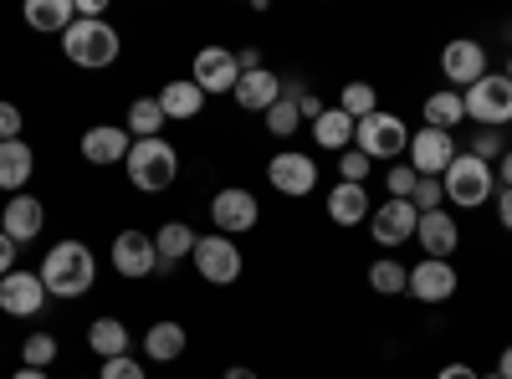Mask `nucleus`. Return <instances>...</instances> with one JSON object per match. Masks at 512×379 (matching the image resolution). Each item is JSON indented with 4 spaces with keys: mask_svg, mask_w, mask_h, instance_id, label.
<instances>
[{
    "mask_svg": "<svg viewBox=\"0 0 512 379\" xmlns=\"http://www.w3.org/2000/svg\"><path fill=\"white\" fill-rule=\"evenodd\" d=\"M41 287H47V298H82V292H93L98 287V257H93V246H82V241H57L47 257H41Z\"/></svg>",
    "mask_w": 512,
    "mask_h": 379,
    "instance_id": "1",
    "label": "nucleus"
},
{
    "mask_svg": "<svg viewBox=\"0 0 512 379\" xmlns=\"http://www.w3.org/2000/svg\"><path fill=\"white\" fill-rule=\"evenodd\" d=\"M62 52H67V62H72V67L103 72V67H113V62H118L123 36H118L108 21H72V26L62 31Z\"/></svg>",
    "mask_w": 512,
    "mask_h": 379,
    "instance_id": "2",
    "label": "nucleus"
},
{
    "mask_svg": "<svg viewBox=\"0 0 512 379\" xmlns=\"http://www.w3.org/2000/svg\"><path fill=\"white\" fill-rule=\"evenodd\" d=\"M123 170H128V180H134V190L159 195V190L175 185V175H180V154H175V144H169L164 134H159V139H139L134 149H128Z\"/></svg>",
    "mask_w": 512,
    "mask_h": 379,
    "instance_id": "3",
    "label": "nucleus"
},
{
    "mask_svg": "<svg viewBox=\"0 0 512 379\" xmlns=\"http://www.w3.org/2000/svg\"><path fill=\"white\" fill-rule=\"evenodd\" d=\"M441 190H446V200H451V205L477 210V205H487V200H492L497 175H492V164H487V159H477V154H456V159H451V170L441 175Z\"/></svg>",
    "mask_w": 512,
    "mask_h": 379,
    "instance_id": "4",
    "label": "nucleus"
},
{
    "mask_svg": "<svg viewBox=\"0 0 512 379\" xmlns=\"http://www.w3.org/2000/svg\"><path fill=\"white\" fill-rule=\"evenodd\" d=\"M461 98H466V118H472L477 129H507L512 123V82H507V72H487Z\"/></svg>",
    "mask_w": 512,
    "mask_h": 379,
    "instance_id": "5",
    "label": "nucleus"
},
{
    "mask_svg": "<svg viewBox=\"0 0 512 379\" xmlns=\"http://www.w3.org/2000/svg\"><path fill=\"white\" fill-rule=\"evenodd\" d=\"M354 149L369 154V159H400L410 149V129H405V118L400 113H384L374 108L369 118L354 123Z\"/></svg>",
    "mask_w": 512,
    "mask_h": 379,
    "instance_id": "6",
    "label": "nucleus"
},
{
    "mask_svg": "<svg viewBox=\"0 0 512 379\" xmlns=\"http://www.w3.org/2000/svg\"><path fill=\"white\" fill-rule=\"evenodd\" d=\"M195 272H200V282H210V287H231L236 277H241V246L231 241V236H221V231H210V236H200L195 241Z\"/></svg>",
    "mask_w": 512,
    "mask_h": 379,
    "instance_id": "7",
    "label": "nucleus"
},
{
    "mask_svg": "<svg viewBox=\"0 0 512 379\" xmlns=\"http://www.w3.org/2000/svg\"><path fill=\"white\" fill-rule=\"evenodd\" d=\"M210 221H216V231L221 236H241V231H256V221H262V205H256V195L251 190H241V185H226V190H216L210 195Z\"/></svg>",
    "mask_w": 512,
    "mask_h": 379,
    "instance_id": "8",
    "label": "nucleus"
},
{
    "mask_svg": "<svg viewBox=\"0 0 512 379\" xmlns=\"http://www.w3.org/2000/svg\"><path fill=\"white\" fill-rule=\"evenodd\" d=\"M267 180H272V190H277V195L303 200V195H313V185H318V164H313V154L282 149V154H272V159H267Z\"/></svg>",
    "mask_w": 512,
    "mask_h": 379,
    "instance_id": "9",
    "label": "nucleus"
},
{
    "mask_svg": "<svg viewBox=\"0 0 512 379\" xmlns=\"http://www.w3.org/2000/svg\"><path fill=\"white\" fill-rule=\"evenodd\" d=\"M190 82L210 98V93H236V82H241V67H236V52L226 47H200L195 62H190Z\"/></svg>",
    "mask_w": 512,
    "mask_h": 379,
    "instance_id": "10",
    "label": "nucleus"
},
{
    "mask_svg": "<svg viewBox=\"0 0 512 379\" xmlns=\"http://www.w3.org/2000/svg\"><path fill=\"white\" fill-rule=\"evenodd\" d=\"M405 154H410V170L420 180H441L451 170V159H456V139L441 134V129H420V134H410Z\"/></svg>",
    "mask_w": 512,
    "mask_h": 379,
    "instance_id": "11",
    "label": "nucleus"
},
{
    "mask_svg": "<svg viewBox=\"0 0 512 379\" xmlns=\"http://www.w3.org/2000/svg\"><path fill=\"white\" fill-rule=\"evenodd\" d=\"M456 287H461L456 267L451 262H436V257H420L410 267V282H405V292H410L415 303H451Z\"/></svg>",
    "mask_w": 512,
    "mask_h": 379,
    "instance_id": "12",
    "label": "nucleus"
},
{
    "mask_svg": "<svg viewBox=\"0 0 512 379\" xmlns=\"http://www.w3.org/2000/svg\"><path fill=\"white\" fill-rule=\"evenodd\" d=\"M441 72H446V82H456V93H466L472 82H482V77H487V47H482V41H472V36L446 41V52H441Z\"/></svg>",
    "mask_w": 512,
    "mask_h": 379,
    "instance_id": "13",
    "label": "nucleus"
},
{
    "mask_svg": "<svg viewBox=\"0 0 512 379\" xmlns=\"http://www.w3.org/2000/svg\"><path fill=\"white\" fill-rule=\"evenodd\" d=\"M108 257H113V272H118V277H128V282H144V277L159 267L154 236H144V231H118Z\"/></svg>",
    "mask_w": 512,
    "mask_h": 379,
    "instance_id": "14",
    "label": "nucleus"
},
{
    "mask_svg": "<svg viewBox=\"0 0 512 379\" xmlns=\"http://www.w3.org/2000/svg\"><path fill=\"white\" fill-rule=\"evenodd\" d=\"M415 226H420V210L410 200H384V205H374V216H369L374 246H405V241H415Z\"/></svg>",
    "mask_w": 512,
    "mask_h": 379,
    "instance_id": "15",
    "label": "nucleus"
},
{
    "mask_svg": "<svg viewBox=\"0 0 512 379\" xmlns=\"http://www.w3.org/2000/svg\"><path fill=\"white\" fill-rule=\"evenodd\" d=\"M41 308H47V287H41V272H11L0 277V313L11 318H36Z\"/></svg>",
    "mask_w": 512,
    "mask_h": 379,
    "instance_id": "16",
    "label": "nucleus"
},
{
    "mask_svg": "<svg viewBox=\"0 0 512 379\" xmlns=\"http://www.w3.org/2000/svg\"><path fill=\"white\" fill-rule=\"evenodd\" d=\"M41 226H47V205L36 195H6V210H0V231H6L16 246L21 241H36Z\"/></svg>",
    "mask_w": 512,
    "mask_h": 379,
    "instance_id": "17",
    "label": "nucleus"
},
{
    "mask_svg": "<svg viewBox=\"0 0 512 379\" xmlns=\"http://www.w3.org/2000/svg\"><path fill=\"white\" fill-rule=\"evenodd\" d=\"M77 149H82V159H88V164H123L128 149H134V139H128L123 123H93Z\"/></svg>",
    "mask_w": 512,
    "mask_h": 379,
    "instance_id": "18",
    "label": "nucleus"
},
{
    "mask_svg": "<svg viewBox=\"0 0 512 379\" xmlns=\"http://www.w3.org/2000/svg\"><path fill=\"white\" fill-rule=\"evenodd\" d=\"M415 241L425 246V257L451 262V251L461 246V231H456V221H451V210H446V205H441V210H425L420 226H415Z\"/></svg>",
    "mask_w": 512,
    "mask_h": 379,
    "instance_id": "19",
    "label": "nucleus"
},
{
    "mask_svg": "<svg viewBox=\"0 0 512 379\" xmlns=\"http://www.w3.org/2000/svg\"><path fill=\"white\" fill-rule=\"evenodd\" d=\"M31 175H36L31 144L26 139H6V144H0V190H6V195H26Z\"/></svg>",
    "mask_w": 512,
    "mask_h": 379,
    "instance_id": "20",
    "label": "nucleus"
},
{
    "mask_svg": "<svg viewBox=\"0 0 512 379\" xmlns=\"http://www.w3.org/2000/svg\"><path fill=\"white\" fill-rule=\"evenodd\" d=\"M369 216H374V200H369L364 185H344V180H338V185L328 190V221H333V226H359V221H369Z\"/></svg>",
    "mask_w": 512,
    "mask_h": 379,
    "instance_id": "21",
    "label": "nucleus"
},
{
    "mask_svg": "<svg viewBox=\"0 0 512 379\" xmlns=\"http://www.w3.org/2000/svg\"><path fill=\"white\" fill-rule=\"evenodd\" d=\"M246 113H267L277 98H282V77L272 72V67H262V72H241V82H236V93H231Z\"/></svg>",
    "mask_w": 512,
    "mask_h": 379,
    "instance_id": "22",
    "label": "nucleus"
},
{
    "mask_svg": "<svg viewBox=\"0 0 512 379\" xmlns=\"http://www.w3.org/2000/svg\"><path fill=\"white\" fill-rule=\"evenodd\" d=\"M185 344H190V333H185V323H175V318H159V323H149V333H144V354H149L154 364H175V359L185 354Z\"/></svg>",
    "mask_w": 512,
    "mask_h": 379,
    "instance_id": "23",
    "label": "nucleus"
},
{
    "mask_svg": "<svg viewBox=\"0 0 512 379\" xmlns=\"http://www.w3.org/2000/svg\"><path fill=\"white\" fill-rule=\"evenodd\" d=\"M72 21H77L72 0H26V26L41 31V36H62Z\"/></svg>",
    "mask_w": 512,
    "mask_h": 379,
    "instance_id": "24",
    "label": "nucleus"
},
{
    "mask_svg": "<svg viewBox=\"0 0 512 379\" xmlns=\"http://www.w3.org/2000/svg\"><path fill=\"white\" fill-rule=\"evenodd\" d=\"M154 98H159L164 118H195V113L205 108V93L195 88L190 77H175V82H164V88H159Z\"/></svg>",
    "mask_w": 512,
    "mask_h": 379,
    "instance_id": "25",
    "label": "nucleus"
},
{
    "mask_svg": "<svg viewBox=\"0 0 512 379\" xmlns=\"http://www.w3.org/2000/svg\"><path fill=\"white\" fill-rule=\"evenodd\" d=\"M128 344H134V333H128L118 318H93V323H88V349H93L98 359H123Z\"/></svg>",
    "mask_w": 512,
    "mask_h": 379,
    "instance_id": "26",
    "label": "nucleus"
},
{
    "mask_svg": "<svg viewBox=\"0 0 512 379\" xmlns=\"http://www.w3.org/2000/svg\"><path fill=\"white\" fill-rule=\"evenodd\" d=\"M456 123H466V98H461L456 88H441V93L425 98V129H441V134H451Z\"/></svg>",
    "mask_w": 512,
    "mask_h": 379,
    "instance_id": "27",
    "label": "nucleus"
},
{
    "mask_svg": "<svg viewBox=\"0 0 512 379\" xmlns=\"http://www.w3.org/2000/svg\"><path fill=\"white\" fill-rule=\"evenodd\" d=\"M195 231L185 226V221H164L159 231H154V251H159V262H169V267H175V262H185V257H195Z\"/></svg>",
    "mask_w": 512,
    "mask_h": 379,
    "instance_id": "28",
    "label": "nucleus"
},
{
    "mask_svg": "<svg viewBox=\"0 0 512 379\" xmlns=\"http://www.w3.org/2000/svg\"><path fill=\"white\" fill-rule=\"evenodd\" d=\"M313 139H318V149L344 154V149L354 144V118H349L344 108H323V118L313 123Z\"/></svg>",
    "mask_w": 512,
    "mask_h": 379,
    "instance_id": "29",
    "label": "nucleus"
},
{
    "mask_svg": "<svg viewBox=\"0 0 512 379\" xmlns=\"http://www.w3.org/2000/svg\"><path fill=\"white\" fill-rule=\"evenodd\" d=\"M164 108H159V98H134L128 103V118H123V129H128V139H159V129H164Z\"/></svg>",
    "mask_w": 512,
    "mask_h": 379,
    "instance_id": "30",
    "label": "nucleus"
},
{
    "mask_svg": "<svg viewBox=\"0 0 512 379\" xmlns=\"http://www.w3.org/2000/svg\"><path fill=\"white\" fill-rule=\"evenodd\" d=\"M57 354H62V344H57V333H26V344H21V364L26 369H52L57 364Z\"/></svg>",
    "mask_w": 512,
    "mask_h": 379,
    "instance_id": "31",
    "label": "nucleus"
},
{
    "mask_svg": "<svg viewBox=\"0 0 512 379\" xmlns=\"http://www.w3.org/2000/svg\"><path fill=\"white\" fill-rule=\"evenodd\" d=\"M405 282H410V267H400L395 257H379V262L369 267V287L379 292V298H395V292H405Z\"/></svg>",
    "mask_w": 512,
    "mask_h": 379,
    "instance_id": "32",
    "label": "nucleus"
},
{
    "mask_svg": "<svg viewBox=\"0 0 512 379\" xmlns=\"http://www.w3.org/2000/svg\"><path fill=\"white\" fill-rule=\"evenodd\" d=\"M338 108H344L354 123L369 118L379 108V93H374V82H344V93H338Z\"/></svg>",
    "mask_w": 512,
    "mask_h": 379,
    "instance_id": "33",
    "label": "nucleus"
},
{
    "mask_svg": "<svg viewBox=\"0 0 512 379\" xmlns=\"http://www.w3.org/2000/svg\"><path fill=\"white\" fill-rule=\"evenodd\" d=\"M262 118H267V129H272L277 139H292V134H297V123H303V113H297V98H287V93H282Z\"/></svg>",
    "mask_w": 512,
    "mask_h": 379,
    "instance_id": "34",
    "label": "nucleus"
},
{
    "mask_svg": "<svg viewBox=\"0 0 512 379\" xmlns=\"http://www.w3.org/2000/svg\"><path fill=\"white\" fill-rule=\"evenodd\" d=\"M369 170H374L369 154H359V149H344V154H338V180H344V185H364Z\"/></svg>",
    "mask_w": 512,
    "mask_h": 379,
    "instance_id": "35",
    "label": "nucleus"
},
{
    "mask_svg": "<svg viewBox=\"0 0 512 379\" xmlns=\"http://www.w3.org/2000/svg\"><path fill=\"white\" fill-rule=\"evenodd\" d=\"M415 185H420V175L410 170V164H395V170L384 175V190H390V200H410Z\"/></svg>",
    "mask_w": 512,
    "mask_h": 379,
    "instance_id": "36",
    "label": "nucleus"
},
{
    "mask_svg": "<svg viewBox=\"0 0 512 379\" xmlns=\"http://www.w3.org/2000/svg\"><path fill=\"white\" fill-rule=\"evenodd\" d=\"M98 379H149V369L139 364V359H103V369H98Z\"/></svg>",
    "mask_w": 512,
    "mask_h": 379,
    "instance_id": "37",
    "label": "nucleus"
},
{
    "mask_svg": "<svg viewBox=\"0 0 512 379\" xmlns=\"http://www.w3.org/2000/svg\"><path fill=\"white\" fill-rule=\"evenodd\" d=\"M441 200H446L441 180H420V185H415V195H410V205L420 210V216H425V210H441Z\"/></svg>",
    "mask_w": 512,
    "mask_h": 379,
    "instance_id": "38",
    "label": "nucleus"
},
{
    "mask_svg": "<svg viewBox=\"0 0 512 379\" xmlns=\"http://www.w3.org/2000/svg\"><path fill=\"white\" fill-rule=\"evenodd\" d=\"M466 154H477V159H502V134L497 129H477V139H472V149H466Z\"/></svg>",
    "mask_w": 512,
    "mask_h": 379,
    "instance_id": "39",
    "label": "nucleus"
},
{
    "mask_svg": "<svg viewBox=\"0 0 512 379\" xmlns=\"http://www.w3.org/2000/svg\"><path fill=\"white\" fill-rule=\"evenodd\" d=\"M21 129H26V118H21V108H16V103H6V98H0V144H6V139H21Z\"/></svg>",
    "mask_w": 512,
    "mask_h": 379,
    "instance_id": "40",
    "label": "nucleus"
},
{
    "mask_svg": "<svg viewBox=\"0 0 512 379\" xmlns=\"http://www.w3.org/2000/svg\"><path fill=\"white\" fill-rule=\"evenodd\" d=\"M297 113H303V118H308V123H318V118H323V98H318V93H308V88H303V93H297Z\"/></svg>",
    "mask_w": 512,
    "mask_h": 379,
    "instance_id": "41",
    "label": "nucleus"
},
{
    "mask_svg": "<svg viewBox=\"0 0 512 379\" xmlns=\"http://www.w3.org/2000/svg\"><path fill=\"white\" fill-rule=\"evenodd\" d=\"M16 251H21V246H16L6 231H0V277H11V272H16Z\"/></svg>",
    "mask_w": 512,
    "mask_h": 379,
    "instance_id": "42",
    "label": "nucleus"
},
{
    "mask_svg": "<svg viewBox=\"0 0 512 379\" xmlns=\"http://www.w3.org/2000/svg\"><path fill=\"white\" fill-rule=\"evenodd\" d=\"M236 67H241V72H262L267 62H262V52H256V47H241V52H236Z\"/></svg>",
    "mask_w": 512,
    "mask_h": 379,
    "instance_id": "43",
    "label": "nucleus"
},
{
    "mask_svg": "<svg viewBox=\"0 0 512 379\" xmlns=\"http://www.w3.org/2000/svg\"><path fill=\"white\" fill-rule=\"evenodd\" d=\"M497 221L502 231H512V190H497Z\"/></svg>",
    "mask_w": 512,
    "mask_h": 379,
    "instance_id": "44",
    "label": "nucleus"
},
{
    "mask_svg": "<svg viewBox=\"0 0 512 379\" xmlns=\"http://www.w3.org/2000/svg\"><path fill=\"white\" fill-rule=\"evenodd\" d=\"M436 379H482V374H477L472 364H446V369H441Z\"/></svg>",
    "mask_w": 512,
    "mask_h": 379,
    "instance_id": "45",
    "label": "nucleus"
},
{
    "mask_svg": "<svg viewBox=\"0 0 512 379\" xmlns=\"http://www.w3.org/2000/svg\"><path fill=\"white\" fill-rule=\"evenodd\" d=\"M497 164H502V170H497V175H502V190H512V149H502Z\"/></svg>",
    "mask_w": 512,
    "mask_h": 379,
    "instance_id": "46",
    "label": "nucleus"
},
{
    "mask_svg": "<svg viewBox=\"0 0 512 379\" xmlns=\"http://www.w3.org/2000/svg\"><path fill=\"white\" fill-rule=\"evenodd\" d=\"M221 379H256V369H251V364H231Z\"/></svg>",
    "mask_w": 512,
    "mask_h": 379,
    "instance_id": "47",
    "label": "nucleus"
},
{
    "mask_svg": "<svg viewBox=\"0 0 512 379\" xmlns=\"http://www.w3.org/2000/svg\"><path fill=\"white\" fill-rule=\"evenodd\" d=\"M497 374H502V379H512V344L502 349V359H497Z\"/></svg>",
    "mask_w": 512,
    "mask_h": 379,
    "instance_id": "48",
    "label": "nucleus"
},
{
    "mask_svg": "<svg viewBox=\"0 0 512 379\" xmlns=\"http://www.w3.org/2000/svg\"><path fill=\"white\" fill-rule=\"evenodd\" d=\"M11 379H52V374H47V369H16Z\"/></svg>",
    "mask_w": 512,
    "mask_h": 379,
    "instance_id": "49",
    "label": "nucleus"
},
{
    "mask_svg": "<svg viewBox=\"0 0 512 379\" xmlns=\"http://www.w3.org/2000/svg\"><path fill=\"white\" fill-rule=\"evenodd\" d=\"M482 379H502V374H497V369H492V374H482Z\"/></svg>",
    "mask_w": 512,
    "mask_h": 379,
    "instance_id": "50",
    "label": "nucleus"
},
{
    "mask_svg": "<svg viewBox=\"0 0 512 379\" xmlns=\"http://www.w3.org/2000/svg\"><path fill=\"white\" fill-rule=\"evenodd\" d=\"M507 82H512V57H507Z\"/></svg>",
    "mask_w": 512,
    "mask_h": 379,
    "instance_id": "51",
    "label": "nucleus"
},
{
    "mask_svg": "<svg viewBox=\"0 0 512 379\" xmlns=\"http://www.w3.org/2000/svg\"><path fill=\"white\" fill-rule=\"evenodd\" d=\"M82 379H88V374H82Z\"/></svg>",
    "mask_w": 512,
    "mask_h": 379,
    "instance_id": "52",
    "label": "nucleus"
}]
</instances>
